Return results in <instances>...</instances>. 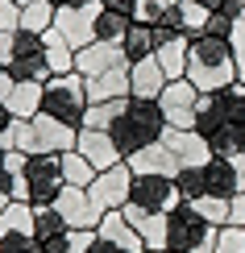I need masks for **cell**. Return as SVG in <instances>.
<instances>
[{
  "label": "cell",
  "mask_w": 245,
  "mask_h": 253,
  "mask_svg": "<svg viewBox=\"0 0 245 253\" xmlns=\"http://www.w3.org/2000/svg\"><path fill=\"white\" fill-rule=\"evenodd\" d=\"M187 46H191V38H187V34L158 42L154 58H158V67L166 71V79H183V75H187Z\"/></svg>",
  "instance_id": "obj_25"
},
{
  "label": "cell",
  "mask_w": 245,
  "mask_h": 253,
  "mask_svg": "<svg viewBox=\"0 0 245 253\" xmlns=\"http://www.w3.org/2000/svg\"><path fill=\"white\" fill-rule=\"evenodd\" d=\"M196 208H199V216H204L208 224H216V228H225V224H229V199L204 195V199H196Z\"/></svg>",
  "instance_id": "obj_34"
},
{
  "label": "cell",
  "mask_w": 245,
  "mask_h": 253,
  "mask_svg": "<svg viewBox=\"0 0 245 253\" xmlns=\"http://www.w3.org/2000/svg\"><path fill=\"white\" fill-rule=\"evenodd\" d=\"M8 204H13V199H8V195H0V212H4V208H8Z\"/></svg>",
  "instance_id": "obj_44"
},
{
  "label": "cell",
  "mask_w": 245,
  "mask_h": 253,
  "mask_svg": "<svg viewBox=\"0 0 245 253\" xmlns=\"http://www.w3.org/2000/svg\"><path fill=\"white\" fill-rule=\"evenodd\" d=\"M88 253H129V249H121L116 241L100 237V233H92V241H88Z\"/></svg>",
  "instance_id": "obj_40"
},
{
  "label": "cell",
  "mask_w": 245,
  "mask_h": 253,
  "mask_svg": "<svg viewBox=\"0 0 245 253\" xmlns=\"http://www.w3.org/2000/svg\"><path fill=\"white\" fill-rule=\"evenodd\" d=\"M8 129H13V112L0 104V137H8Z\"/></svg>",
  "instance_id": "obj_42"
},
{
  "label": "cell",
  "mask_w": 245,
  "mask_h": 253,
  "mask_svg": "<svg viewBox=\"0 0 245 253\" xmlns=\"http://www.w3.org/2000/svg\"><path fill=\"white\" fill-rule=\"evenodd\" d=\"M129 187H133V170H129V162H116L108 166V170H100L92 178V199L100 204V212H121L125 204H129Z\"/></svg>",
  "instance_id": "obj_10"
},
{
  "label": "cell",
  "mask_w": 245,
  "mask_h": 253,
  "mask_svg": "<svg viewBox=\"0 0 245 253\" xmlns=\"http://www.w3.org/2000/svg\"><path fill=\"white\" fill-rule=\"evenodd\" d=\"M0 253H46V249L38 245L34 233H8L0 237Z\"/></svg>",
  "instance_id": "obj_35"
},
{
  "label": "cell",
  "mask_w": 245,
  "mask_h": 253,
  "mask_svg": "<svg viewBox=\"0 0 245 253\" xmlns=\"http://www.w3.org/2000/svg\"><path fill=\"white\" fill-rule=\"evenodd\" d=\"M204 141H208L212 158H245V125H229V121H220L216 129L204 137Z\"/></svg>",
  "instance_id": "obj_24"
},
{
  "label": "cell",
  "mask_w": 245,
  "mask_h": 253,
  "mask_svg": "<svg viewBox=\"0 0 245 253\" xmlns=\"http://www.w3.org/2000/svg\"><path fill=\"white\" fill-rule=\"evenodd\" d=\"M34 237L46 253H71V241H75V228L58 216L54 204L46 208H34Z\"/></svg>",
  "instance_id": "obj_15"
},
{
  "label": "cell",
  "mask_w": 245,
  "mask_h": 253,
  "mask_svg": "<svg viewBox=\"0 0 245 253\" xmlns=\"http://www.w3.org/2000/svg\"><path fill=\"white\" fill-rule=\"evenodd\" d=\"M42 87L46 83H29V79H13L4 71L0 75V104L13 112V121H29L42 112Z\"/></svg>",
  "instance_id": "obj_12"
},
{
  "label": "cell",
  "mask_w": 245,
  "mask_h": 253,
  "mask_svg": "<svg viewBox=\"0 0 245 253\" xmlns=\"http://www.w3.org/2000/svg\"><path fill=\"white\" fill-rule=\"evenodd\" d=\"M0 62L13 79H29V83H50L54 71L46 62V34L34 29H13L0 34Z\"/></svg>",
  "instance_id": "obj_3"
},
{
  "label": "cell",
  "mask_w": 245,
  "mask_h": 253,
  "mask_svg": "<svg viewBox=\"0 0 245 253\" xmlns=\"http://www.w3.org/2000/svg\"><path fill=\"white\" fill-rule=\"evenodd\" d=\"M0 75H4V62H0Z\"/></svg>",
  "instance_id": "obj_46"
},
{
  "label": "cell",
  "mask_w": 245,
  "mask_h": 253,
  "mask_svg": "<svg viewBox=\"0 0 245 253\" xmlns=\"http://www.w3.org/2000/svg\"><path fill=\"white\" fill-rule=\"evenodd\" d=\"M216 237H220V228L208 224L199 216V208L187 204V199H179L166 212V249L170 253H216Z\"/></svg>",
  "instance_id": "obj_5"
},
{
  "label": "cell",
  "mask_w": 245,
  "mask_h": 253,
  "mask_svg": "<svg viewBox=\"0 0 245 253\" xmlns=\"http://www.w3.org/2000/svg\"><path fill=\"white\" fill-rule=\"evenodd\" d=\"M216 96V108H220V117H225L229 125H245V83H229V87H220V91H212Z\"/></svg>",
  "instance_id": "obj_27"
},
{
  "label": "cell",
  "mask_w": 245,
  "mask_h": 253,
  "mask_svg": "<svg viewBox=\"0 0 245 253\" xmlns=\"http://www.w3.org/2000/svg\"><path fill=\"white\" fill-rule=\"evenodd\" d=\"M8 158H13V145H8V137H0V166H8Z\"/></svg>",
  "instance_id": "obj_43"
},
{
  "label": "cell",
  "mask_w": 245,
  "mask_h": 253,
  "mask_svg": "<svg viewBox=\"0 0 245 253\" xmlns=\"http://www.w3.org/2000/svg\"><path fill=\"white\" fill-rule=\"evenodd\" d=\"M179 0H137V17L133 21H142V25H154L158 17L166 13V8H175Z\"/></svg>",
  "instance_id": "obj_36"
},
{
  "label": "cell",
  "mask_w": 245,
  "mask_h": 253,
  "mask_svg": "<svg viewBox=\"0 0 245 253\" xmlns=\"http://www.w3.org/2000/svg\"><path fill=\"white\" fill-rule=\"evenodd\" d=\"M88 108H92V96H88V79H83L79 71L54 75L46 87H42V112L54 117V121H62L67 129H83Z\"/></svg>",
  "instance_id": "obj_6"
},
{
  "label": "cell",
  "mask_w": 245,
  "mask_h": 253,
  "mask_svg": "<svg viewBox=\"0 0 245 253\" xmlns=\"http://www.w3.org/2000/svg\"><path fill=\"white\" fill-rule=\"evenodd\" d=\"M129 25H133V21L125 17V13L100 4V13H96V42H112V46H121V38H125V29H129Z\"/></svg>",
  "instance_id": "obj_28"
},
{
  "label": "cell",
  "mask_w": 245,
  "mask_h": 253,
  "mask_svg": "<svg viewBox=\"0 0 245 253\" xmlns=\"http://www.w3.org/2000/svg\"><path fill=\"white\" fill-rule=\"evenodd\" d=\"M199 91H220L229 83H237V54H233L229 38H212V34H196L187 46V75Z\"/></svg>",
  "instance_id": "obj_1"
},
{
  "label": "cell",
  "mask_w": 245,
  "mask_h": 253,
  "mask_svg": "<svg viewBox=\"0 0 245 253\" xmlns=\"http://www.w3.org/2000/svg\"><path fill=\"white\" fill-rule=\"evenodd\" d=\"M62 187H67V178H62V162H58V154H29V158H25V166H21L17 204L46 208V204H54V199H58Z\"/></svg>",
  "instance_id": "obj_7"
},
{
  "label": "cell",
  "mask_w": 245,
  "mask_h": 253,
  "mask_svg": "<svg viewBox=\"0 0 245 253\" xmlns=\"http://www.w3.org/2000/svg\"><path fill=\"white\" fill-rule=\"evenodd\" d=\"M58 162H62V178H67V187H92V178H96V166L83 158L79 150H67V154H58Z\"/></svg>",
  "instance_id": "obj_29"
},
{
  "label": "cell",
  "mask_w": 245,
  "mask_h": 253,
  "mask_svg": "<svg viewBox=\"0 0 245 253\" xmlns=\"http://www.w3.org/2000/svg\"><path fill=\"white\" fill-rule=\"evenodd\" d=\"M88 96L92 104H108V100H125L129 96V67H112L88 79Z\"/></svg>",
  "instance_id": "obj_22"
},
{
  "label": "cell",
  "mask_w": 245,
  "mask_h": 253,
  "mask_svg": "<svg viewBox=\"0 0 245 253\" xmlns=\"http://www.w3.org/2000/svg\"><path fill=\"white\" fill-rule=\"evenodd\" d=\"M54 13L58 8L50 0H34V4H21V29H34V34H50L54 29Z\"/></svg>",
  "instance_id": "obj_30"
},
{
  "label": "cell",
  "mask_w": 245,
  "mask_h": 253,
  "mask_svg": "<svg viewBox=\"0 0 245 253\" xmlns=\"http://www.w3.org/2000/svg\"><path fill=\"white\" fill-rule=\"evenodd\" d=\"M75 137L79 129H67L62 121L46 117V112H38V117L29 121H13V129H8V145H13L17 154H67L75 150Z\"/></svg>",
  "instance_id": "obj_4"
},
{
  "label": "cell",
  "mask_w": 245,
  "mask_h": 253,
  "mask_svg": "<svg viewBox=\"0 0 245 253\" xmlns=\"http://www.w3.org/2000/svg\"><path fill=\"white\" fill-rule=\"evenodd\" d=\"M108 133H112V141H116V150H121V158H133L137 150H146V145L162 141L166 117H162V108H158V100L129 96V100H125V108L116 112V121H112Z\"/></svg>",
  "instance_id": "obj_2"
},
{
  "label": "cell",
  "mask_w": 245,
  "mask_h": 253,
  "mask_svg": "<svg viewBox=\"0 0 245 253\" xmlns=\"http://www.w3.org/2000/svg\"><path fill=\"white\" fill-rule=\"evenodd\" d=\"M112 67H129V62H125V50L112 46V42H92V46L75 50V71L83 79L100 75V71H112Z\"/></svg>",
  "instance_id": "obj_18"
},
{
  "label": "cell",
  "mask_w": 245,
  "mask_h": 253,
  "mask_svg": "<svg viewBox=\"0 0 245 253\" xmlns=\"http://www.w3.org/2000/svg\"><path fill=\"white\" fill-rule=\"evenodd\" d=\"M46 62H50V71H54V75H71V71H75V50H71L67 42L54 34V29L46 34Z\"/></svg>",
  "instance_id": "obj_32"
},
{
  "label": "cell",
  "mask_w": 245,
  "mask_h": 253,
  "mask_svg": "<svg viewBox=\"0 0 245 253\" xmlns=\"http://www.w3.org/2000/svg\"><path fill=\"white\" fill-rule=\"evenodd\" d=\"M229 224H237V228H245V191L229 199ZM229 224H225V228H229Z\"/></svg>",
  "instance_id": "obj_39"
},
{
  "label": "cell",
  "mask_w": 245,
  "mask_h": 253,
  "mask_svg": "<svg viewBox=\"0 0 245 253\" xmlns=\"http://www.w3.org/2000/svg\"><path fill=\"white\" fill-rule=\"evenodd\" d=\"M121 50H125V62H146V58H154V50H158V42H154V29L150 25H142V21H133L129 29H125V38H121Z\"/></svg>",
  "instance_id": "obj_26"
},
{
  "label": "cell",
  "mask_w": 245,
  "mask_h": 253,
  "mask_svg": "<svg viewBox=\"0 0 245 253\" xmlns=\"http://www.w3.org/2000/svg\"><path fill=\"white\" fill-rule=\"evenodd\" d=\"M21 29V4L17 0H0V34Z\"/></svg>",
  "instance_id": "obj_37"
},
{
  "label": "cell",
  "mask_w": 245,
  "mask_h": 253,
  "mask_svg": "<svg viewBox=\"0 0 245 253\" xmlns=\"http://www.w3.org/2000/svg\"><path fill=\"white\" fill-rule=\"evenodd\" d=\"M54 208H58V216L67 220L71 228H88V233L100 224V216H104V212H100V204L92 199L88 187H62L58 199H54Z\"/></svg>",
  "instance_id": "obj_13"
},
{
  "label": "cell",
  "mask_w": 245,
  "mask_h": 253,
  "mask_svg": "<svg viewBox=\"0 0 245 253\" xmlns=\"http://www.w3.org/2000/svg\"><path fill=\"white\" fill-rule=\"evenodd\" d=\"M233 54H237V79L245 83V25H241V21H237V29H233Z\"/></svg>",
  "instance_id": "obj_38"
},
{
  "label": "cell",
  "mask_w": 245,
  "mask_h": 253,
  "mask_svg": "<svg viewBox=\"0 0 245 253\" xmlns=\"http://www.w3.org/2000/svg\"><path fill=\"white\" fill-rule=\"evenodd\" d=\"M121 212L137 228V237H142L146 249H166V212H146V208H137V204H125Z\"/></svg>",
  "instance_id": "obj_19"
},
{
  "label": "cell",
  "mask_w": 245,
  "mask_h": 253,
  "mask_svg": "<svg viewBox=\"0 0 245 253\" xmlns=\"http://www.w3.org/2000/svg\"><path fill=\"white\" fill-rule=\"evenodd\" d=\"M196 100H199V87L191 79H170L158 96L166 129H196Z\"/></svg>",
  "instance_id": "obj_8"
},
{
  "label": "cell",
  "mask_w": 245,
  "mask_h": 253,
  "mask_svg": "<svg viewBox=\"0 0 245 253\" xmlns=\"http://www.w3.org/2000/svg\"><path fill=\"white\" fill-rule=\"evenodd\" d=\"M8 233H34V208L29 204H8L4 212H0V237H8Z\"/></svg>",
  "instance_id": "obj_33"
},
{
  "label": "cell",
  "mask_w": 245,
  "mask_h": 253,
  "mask_svg": "<svg viewBox=\"0 0 245 253\" xmlns=\"http://www.w3.org/2000/svg\"><path fill=\"white\" fill-rule=\"evenodd\" d=\"M104 0H96V4H67L54 13V34L67 42L71 50H83L96 42V13H100Z\"/></svg>",
  "instance_id": "obj_9"
},
{
  "label": "cell",
  "mask_w": 245,
  "mask_h": 253,
  "mask_svg": "<svg viewBox=\"0 0 245 253\" xmlns=\"http://www.w3.org/2000/svg\"><path fill=\"white\" fill-rule=\"evenodd\" d=\"M175 191H179V199H187V204L204 199V195H208L204 166H179V174H175Z\"/></svg>",
  "instance_id": "obj_31"
},
{
  "label": "cell",
  "mask_w": 245,
  "mask_h": 253,
  "mask_svg": "<svg viewBox=\"0 0 245 253\" xmlns=\"http://www.w3.org/2000/svg\"><path fill=\"white\" fill-rule=\"evenodd\" d=\"M125 162H129L133 174H166V178L179 174V158L170 154L162 141H154V145H146V150H137L133 158H125Z\"/></svg>",
  "instance_id": "obj_20"
},
{
  "label": "cell",
  "mask_w": 245,
  "mask_h": 253,
  "mask_svg": "<svg viewBox=\"0 0 245 253\" xmlns=\"http://www.w3.org/2000/svg\"><path fill=\"white\" fill-rule=\"evenodd\" d=\"M204 183L208 195L216 199H233L245 191V158H212L204 162Z\"/></svg>",
  "instance_id": "obj_14"
},
{
  "label": "cell",
  "mask_w": 245,
  "mask_h": 253,
  "mask_svg": "<svg viewBox=\"0 0 245 253\" xmlns=\"http://www.w3.org/2000/svg\"><path fill=\"white\" fill-rule=\"evenodd\" d=\"M162 145L179 158V166H204V162H212V150H208L204 133H196V129H166Z\"/></svg>",
  "instance_id": "obj_17"
},
{
  "label": "cell",
  "mask_w": 245,
  "mask_h": 253,
  "mask_svg": "<svg viewBox=\"0 0 245 253\" xmlns=\"http://www.w3.org/2000/svg\"><path fill=\"white\" fill-rule=\"evenodd\" d=\"M166 71L158 67V58H146V62H133L129 67V96H142V100H158L166 87Z\"/></svg>",
  "instance_id": "obj_21"
},
{
  "label": "cell",
  "mask_w": 245,
  "mask_h": 253,
  "mask_svg": "<svg viewBox=\"0 0 245 253\" xmlns=\"http://www.w3.org/2000/svg\"><path fill=\"white\" fill-rule=\"evenodd\" d=\"M75 150H79V154H83V158H88V162L96 166V174H100V170H108V166H116V162H125L108 129H79V137H75Z\"/></svg>",
  "instance_id": "obj_16"
},
{
  "label": "cell",
  "mask_w": 245,
  "mask_h": 253,
  "mask_svg": "<svg viewBox=\"0 0 245 253\" xmlns=\"http://www.w3.org/2000/svg\"><path fill=\"white\" fill-rule=\"evenodd\" d=\"M129 204L146 208V212H170V208L179 204L175 178H166V174H133V187H129Z\"/></svg>",
  "instance_id": "obj_11"
},
{
  "label": "cell",
  "mask_w": 245,
  "mask_h": 253,
  "mask_svg": "<svg viewBox=\"0 0 245 253\" xmlns=\"http://www.w3.org/2000/svg\"><path fill=\"white\" fill-rule=\"evenodd\" d=\"M146 253H170V249H146Z\"/></svg>",
  "instance_id": "obj_45"
},
{
  "label": "cell",
  "mask_w": 245,
  "mask_h": 253,
  "mask_svg": "<svg viewBox=\"0 0 245 253\" xmlns=\"http://www.w3.org/2000/svg\"><path fill=\"white\" fill-rule=\"evenodd\" d=\"M104 4H108V8H116V13H125V17H137V0H104Z\"/></svg>",
  "instance_id": "obj_41"
},
{
  "label": "cell",
  "mask_w": 245,
  "mask_h": 253,
  "mask_svg": "<svg viewBox=\"0 0 245 253\" xmlns=\"http://www.w3.org/2000/svg\"><path fill=\"white\" fill-rule=\"evenodd\" d=\"M241 25H245V17H241Z\"/></svg>",
  "instance_id": "obj_47"
},
{
  "label": "cell",
  "mask_w": 245,
  "mask_h": 253,
  "mask_svg": "<svg viewBox=\"0 0 245 253\" xmlns=\"http://www.w3.org/2000/svg\"><path fill=\"white\" fill-rule=\"evenodd\" d=\"M96 233L108 237V241H116V245L129 249V253H146L142 237H137V228L125 220V212H104V216H100V224H96Z\"/></svg>",
  "instance_id": "obj_23"
}]
</instances>
